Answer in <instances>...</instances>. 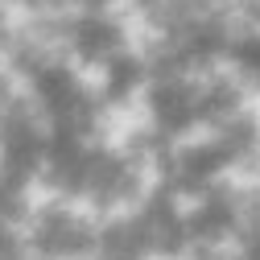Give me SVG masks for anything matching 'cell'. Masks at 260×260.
<instances>
[{
  "instance_id": "6da1fadb",
  "label": "cell",
  "mask_w": 260,
  "mask_h": 260,
  "mask_svg": "<svg viewBox=\"0 0 260 260\" xmlns=\"http://www.w3.org/2000/svg\"><path fill=\"white\" fill-rule=\"evenodd\" d=\"M46 17L5 50L0 260H260V0Z\"/></svg>"
}]
</instances>
